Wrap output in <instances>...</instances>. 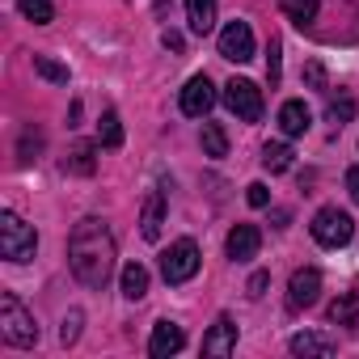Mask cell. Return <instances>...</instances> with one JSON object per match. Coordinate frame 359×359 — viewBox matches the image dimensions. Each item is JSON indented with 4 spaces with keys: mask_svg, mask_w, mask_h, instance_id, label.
Returning <instances> with one entry per match:
<instances>
[{
    "mask_svg": "<svg viewBox=\"0 0 359 359\" xmlns=\"http://www.w3.org/2000/svg\"><path fill=\"white\" fill-rule=\"evenodd\" d=\"M68 266L85 287H106L114 275V237L102 220H81L68 237Z\"/></svg>",
    "mask_w": 359,
    "mask_h": 359,
    "instance_id": "6da1fadb",
    "label": "cell"
},
{
    "mask_svg": "<svg viewBox=\"0 0 359 359\" xmlns=\"http://www.w3.org/2000/svg\"><path fill=\"white\" fill-rule=\"evenodd\" d=\"M0 334L13 346H39V325L13 292H0Z\"/></svg>",
    "mask_w": 359,
    "mask_h": 359,
    "instance_id": "7a4b0ae2",
    "label": "cell"
},
{
    "mask_svg": "<svg viewBox=\"0 0 359 359\" xmlns=\"http://www.w3.org/2000/svg\"><path fill=\"white\" fill-rule=\"evenodd\" d=\"M34 250H39V233L18 212H0V254L9 262H30Z\"/></svg>",
    "mask_w": 359,
    "mask_h": 359,
    "instance_id": "3957f363",
    "label": "cell"
},
{
    "mask_svg": "<svg viewBox=\"0 0 359 359\" xmlns=\"http://www.w3.org/2000/svg\"><path fill=\"white\" fill-rule=\"evenodd\" d=\"M351 237H355V220H351L346 212H338V208H321V212L313 216V241H317V245L338 250V245H346Z\"/></svg>",
    "mask_w": 359,
    "mask_h": 359,
    "instance_id": "277c9868",
    "label": "cell"
},
{
    "mask_svg": "<svg viewBox=\"0 0 359 359\" xmlns=\"http://www.w3.org/2000/svg\"><path fill=\"white\" fill-rule=\"evenodd\" d=\"M161 275L165 283H187L199 275V245L195 241H173L165 254H161Z\"/></svg>",
    "mask_w": 359,
    "mask_h": 359,
    "instance_id": "5b68a950",
    "label": "cell"
},
{
    "mask_svg": "<svg viewBox=\"0 0 359 359\" xmlns=\"http://www.w3.org/2000/svg\"><path fill=\"white\" fill-rule=\"evenodd\" d=\"M224 106L237 114V118H245V123H258L262 118V89L258 85H250V81H229L224 85Z\"/></svg>",
    "mask_w": 359,
    "mask_h": 359,
    "instance_id": "8992f818",
    "label": "cell"
},
{
    "mask_svg": "<svg viewBox=\"0 0 359 359\" xmlns=\"http://www.w3.org/2000/svg\"><path fill=\"white\" fill-rule=\"evenodd\" d=\"M220 55L233 64H250L254 60V30L245 22H229L220 30Z\"/></svg>",
    "mask_w": 359,
    "mask_h": 359,
    "instance_id": "52a82bcc",
    "label": "cell"
},
{
    "mask_svg": "<svg viewBox=\"0 0 359 359\" xmlns=\"http://www.w3.org/2000/svg\"><path fill=\"white\" fill-rule=\"evenodd\" d=\"M212 106H216V89H212V81H208V76H191L187 89H182V114L203 118Z\"/></svg>",
    "mask_w": 359,
    "mask_h": 359,
    "instance_id": "ba28073f",
    "label": "cell"
},
{
    "mask_svg": "<svg viewBox=\"0 0 359 359\" xmlns=\"http://www.w3.org/2000/svg\"><path fill=\"white\" fill-rule=\"evenodd\" d=\"M317 296H321V271H313V266L296 271L292 283H287V300H292V309H309V304H317Z\"/></svg>",
    "mask_w": 359,
    "mask_h": 359,
    "instance_id": "9c48e42d",
    "label": "cell"
},
{
    "mask_svg": "<svg viewBox=\"0 0 359 359\" xmlns=\"http://www.w3.org/2000/svg\"><path fill=\"white\" fill-rule=\"evenodd\" d=\"M182 346H187V334H182V325H173V321H156V325H152L148 351H152L156 359H165V355H177Z\"/></svg>",
    "mask_w": 359,
    "mask_h": 359,
    "instance_id": "30bf717a",
    "label": "cell"
},
{
    "mask_svg": "<svg viewBox=\"0 0 359 359\" xmlns=\"http://www.w3.org/2000/svg\"><path fill=\"white\" fill-rule=\"evenodd\" d=\"M258 245H262V233H258L254 224H237V229L229 233V241H224V250H229L233 262H250V258L258 254Z\"/></svg>",
    "mask_w": 359,
    "mask_h": 359,
    "instance_id": "8fae6325",
    "label": "cell"
},
{
    "mask_svg": "<svg viewBox=\"0 0 359 359\" xmlns=\"http://www.w3.org/2000/svg\"><path fill=\"white\" fill-rule=\"evenodd\" d=\"M237 351V325L233 317H216V325L203 334V355H233Z\"/></svg>",
    "mask_w": 359,
    "mask_h": 359,
    "instance_id": "7c38bea8",
    "label": "cell"
},
{
    "mask_svg": "<svg viewBox=\"0 0 359 359\" xmlns=\"http://www.w3.org/2000/svg\"><path fill=\"white\" fill-rule=\"evenodd\" d=\"M309 123H313V114H309L304 102H283V106H279V131H283V135H304Z\"/></svg>",
    "mask_w": 359,
    "mask_h": 359,
    "instance_id": "4fadbf2b",
    "label": "cell"
},
{
    "mask_svg": "<svg viewBox=\"0 0 359 359\" xmlns=\"http://www.w3.org/2000/svg\"><path fill=\"white\" fill-rule=\"evenodd\" d=\"M161 224H165V195H148V199H144V212H140V233H144V241H156V237H161Z\"/></svg>",
    "mask_w": 359,
    "mask_h": 359,
    "instance_id": "5bb4252c",
    "label": "cell"
},
{
    "mask_svg": "<svg viewBox=\"0 0 359 359\" xmlns=\"http://www.w3.org/2000/svg\"><path fill=\"white\" fill-rule=\"evenodd\" d=\"M97 169V156H93V144H72L68 156H64V173H76V177H89Z\"/></svg>",
    "mask_w": 359,
    "mask_h": 359,
    "instance_id": "9a60e30c",
    "label": "cell"
},
{
    "mask_svg": "<svg viewBox=\"0 0 359 359\" xmlns=\"http://www.w3.org/2000/svg\"><path fill=\"white\" fill-rule=\"evenodd\" d=\"M187 22L195 34H208L216 26V0H187Z\"/></svg>",
    "mask_w": 359,
    "mask_h": 359,
    "instance_id": "2e32d148",
    "label": "cell"
},
{
    "mask_svg": "<svg viewBox=\"0 0 359 359\" xmlns=\"http://www.w3.org/2000/svg\"><path fill=\"white\" fill-rule=\"evenodd\" d=\"M287 346H292V355H334V338H325V334H313V330L296 334Z\"/></svg>",
    "mask_w": 359,
    "mask_h": 359,
    "instance_id": "e0dca14e",
    "label": "cell"
},
{
    "mask_svg": "<svg viewBox=\"0 0 359 359\" xmlns=\"http://www.w3.org/2000/svg\"><path fill=\"white\" fill-rule=\"evenodd\" d=\"M144 292H148V271L140 262H127L123 266V296L127 300H144Z\"/></svg>",
    "mask_w": 359,
    "mask_h": 359,
    "instance_id": "ac0fdd59",
    "label": "cell"
},
{
    "mask_svg": "<svg viewBox=\"0 0 359 359\" xmlns=\"http://www.w3.org/2000/svg\"><path fill=\"white\" fill-rule=\"evenodd\" d=\"M330 321L359 325V287H355V292H346V296H338V300L330 304Z\"/></svg>",
    "mask_w": 359,
    "mask_h": 359,
    "instance_id": "d6986e66",
    "label": "cell"
},
{
    "mask_svg": "<svg viewBox=\"0 0 359 359\" xmlns=\"http://www.w3.org/2000/svg\"><path fill=\"white\" fill-rule=\"evenodd\" d=\"M97 144H106V148H118V144H123V123H118L114 110H106V114L97 118Z\"/></svg>",
    "mask_w": 359,
    "mask_h": 359,
    "instance_id": "ffe728a7",
    "label": "cell"
},
{
    "mask_svg": "<svg viewBox=\"0 0 359 359\" xmlns=\"http://www.w3.org/2000/svg\"><path fill=\"white\" fill-rule=\"evenodd\" d=\"M292 156H296V152H292L287 144H266V148H262V165H266L271 173H287V169H292Z\"/></svg>",
    "mask_w": 359,
    "mask_h": 359,
    "instance_id": "44dd1931",
    "label": "cell"
},
{
    "mask_svg": "<svg viewBox=\"0 0 359 359\" xmlns=\"http://www.w3.org/2000/svg\"><path fill=\"white\" fill-rule=\"evenodd\" d=\"M279 9H283V13H287L300 30H304V26L317 18V0H279Z\"/></svg>",
    "mask_w": 359,
    "mask_h": 359,
    "instance_id": "7402d4cb",
    "label": "cell"
},
{
    "mask_svg": "<svg viewBox=\"0 0 359 359\" xmlns=\"http://www.w3.org/2000/svg\"><path fill=\"white\" fill-rule=\"evenodd\" d=\"M18 9H22V18H26V22H34V26H47V22L55 18L51 0H18Z\"/></svg>",
    "mask_w": 359,
    "mask_h": 359,
    "instance_id": "603a6c76",
    "label": "cell"
},
{
    "mask_svg": "<svg viewBox=\"0 0 359 359\" xmlns=\"http://www.w3.org/2000/svg\"><path fill=\"white\" fill-rule=\"evenodd\" d=\"M203 152L208 156H224L229 152V135L220 123H203Z\"/></svg>",
    "mask_w": 359,
    "mask_h": 359,
    "instance_id": "cb8c5ba5",
    "label": "cell"
},
{
    "mask_svg": "<svg viewBox=\"0 0 359 359\" xmlns=\"http://www.w3.org/2000/svg\"><path fill=\"white\" fill-rule=\"evenodd\" d=\"M34 72H39V76H47L51 85H68V68H64V64H55L51 55H34Z\"/></svg>",
    "mask_w": 359,
    "mask_h": 359,
    "instance_id": "d4e9b609",
    "label": "cell"
},
{
    "mask_svg": "<svg viewBox=\"0 0 359 359\" xmlns=\"http://www.w3.org/2000/svg\"><path fill=\"white\" fill-rule=\"evenodd\" d=\"M39 148H43V135H39L34 127H26V131H22V144H18V161L30 165V161L39 156Z\"/></svg>",
    "mask_w": 359,
    "mask_h": 359,
    "instance_id": "484cf974",
    "label": "cell"
},
{
    "mask_svg": "<svg viewBox=\"0 0 359 359\" xmlns=\"http://www.w3.org/2000/svg\"><path fill=\"white\" fill-rule=\"evenodd\" d=\"M325 114H330V123H338V127H342L346 118H355V97H351V93H342V97H334Z\"/></svg>",
    "mask_w": 359,
    "mask_h": 359,
    "instance_id": "4316f807",
    "label": "cell"
},
{
    "mask_svg": "<svg viewBox=\"0 0 359 359\" xmlns=\"http://www.w3.org/2000/svg\"><path fill=\"white\" fill-rule=\"evenodd\" d=\"M279 51H283L279 39H271V60H266V81H271V85H279V76H283V68H279Z\"/></svg>",
    "mask_w": 359,
    "mask_h": 359,
    "instance_id": "83f0119b",
    "label": "cell"
},
{
    "mask_svg": "<svg viewBox=\"0 0 359 359\" xmlns=\"http://www.w3.org/2000/svg\"><path fill=\"white\" fill-rule=\"evenodd\" d=\"M304 81H309L313 89H325V68H321L317 60H309V64H304Z\"/></svg>",
    "mask_w": 359,
    "mask_h": 359,
    "instance_id": "f1b7e54d",
    "label": "cell"
},
{
    "mask_svg": "<svg viewBox=\"0 0 359 359\" xmlns=\"http://www.w3.org/2000/svg\"><path fill=\"white\" fill-rule=\"evenodd\" d=\"M76 334H81V313H68V317H64V330H60L64 346H68V342H76Z\"/></svg>",
    "mask_w": 359,
    "mask_h": 359,
    "instance_id": "f546056e",
    "label": "cell"
},
{
    "mask_svg": "<svg viewBox=\"0 0 359 359\" xmlns=\"http://www.w3.org/2000/svg\"><path fill=\"white\" fill-rule=\"evenodd\" d=\"M245 199H250V208H266V203H271V191H266V182H254Z\"/></svg>",
    "mask_w": 359,
    "mask_h": 359,
    "instance_id": "4dcf8cb0",
    "label": "cell"
},
{
    "mask_svg": "<svg viewBox=\"0 0 359 359\" xmlns=\"http://www.w3.org/2000/svg\"><path fill=\"white\" fill-rule=\"evenodd\" d=\"M266 287H271V275H266V271H258V275H254V279H250V296H254V300H258V296H262V292H266Z\"/></svg>",
    "mask_w": 359,
    "mask_h": 359,
    "instance_id": "1f68e13d",
    "label": "cell"
},
{
    "mask_svg": "<svg viewBox=\"0 0 359 359\" xmlns=\"http://www.w3.org/2000/svg\"><path fill=\"white\" fill-rule=\"evenodd\" d=\"M161 43H165L169 51H182V34H177V30H165V34H161Z\"/></svg>",
    "mask_w": 359,
    "mask_h": 359,
    "instance_id": "d6a6232c",
    "label": "cell"
},
{
    "mask_svg": "<svg viewBox=\"0 0 359 359\" xmlns=\"http://www.w3.org/2000/svg\"><path fill=\"white\" fill-rule=\"evenodd\" d=\"M346 191H351V199L359 203V169H346Z\"/></svg>",
    "mask_w": 359,
    "mask_h": 359,
    "instance_id": "836d02e7",
    "label": "cell"
}]
</instances>
